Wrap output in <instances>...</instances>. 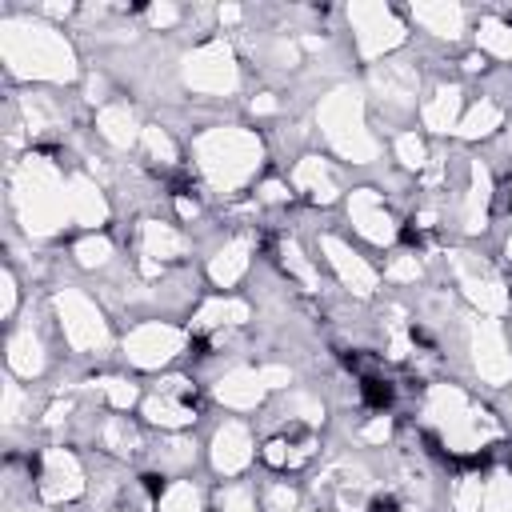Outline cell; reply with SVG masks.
Instances as JSON below:
<instances>
[{
    "label": "cell",
    "instance_id": "18",
    "mask_svg": "<svg viewBox=\"0 0 512 512\" xmlns=\"http://www.w3.org/2000/svg\"><path fill=\"white\" fill-rule=\"evenodd\" d=\"M292 184L296 192H304L312 204H332L340 184H336V172L324 156H300L296 168H292Z\"/></svg>",
    "mask_w": 512,
    "mask_h": 512
},
{
    "label": "cell",
    "instance_id": "48",
    "mask_svg": "<svg viewBox=\"0 0 512 512\" xmlns=\"http://www.w3.org/2000/svg\"><path fill=\"white\" fill-rule=\"evenodd\" d=\"M260 200H268V204H280V200H288V188H284L280 180H268V184L260 188Z\"/></svg>",
    "mask_w": 512,
    "mask_h": 512
},
{
    "label": "cell",
    "instance_id": "4",
    "mask_svg": "<svg viewBox=\"0 0 512 512\" xmlns=\"http://www.w3.org/2000/svg\"><path fill=\"white\" fill-rule=\"evenodd\" d=\"M424 416L436 428L440 444L448 452H460V456L480 452L492 436H500V424L476 400H468V392L456 388V384H432L428 404H424Z\"/></svg>",
    "mask_w": 512,
    "mask_h": 512
},
{
    "label": "cell",
    "instance_id": "20",
    "mask_svg": "<svg viewBox=\"0 0 512 512\" xmlns=\"http://www.w3.org/2000/svg\"><path fill=\"white\" fill-rule=\"evenodd\" d=\"M460 108H464L460 84H440V88L424 100L420 120H424V128H432V132H452V128L460 124Z\"/></svg>",
    "mask_w": 512,
    "mask_h": 512
},
{
    "label": "cell",
    "instance_id": "34",
    "mask_svg": "<svg viewBox=\"0 0 512 512\" xmlns=\"http://www.w3.org/2000/svg\"><path fill=\"white\" fill-rule=\"evenodd\" d=\"M192 460H196V444L188 436H168L164 448L156 452V468L160 472H184Z\"/></svg>",
    "mask_w": 512,
    "mask_h": 512
},
{
    "label": "cell",
    "instance_id": "2",
    "mask_svg": "<svg viewBox=\"0 0 512 512\" xmlns=\"http://www.w3.org/2000/svg\"><path fill=\"white\" fill-rule=\"evenodd\" d=\"M192 152H196L200 176H204L216 192H236V188H244V184L256 176L260 160H264L260 136L248 132V128H240V124H216V128L200 132L196 144H192Z\"/></svg>",
    "mask_w": 512,
    "mask_h": 512
},
{
    "label": "cell",
    "instance_id": "10",
    "mask_svg": "<svg viewBox=\"0 0 512 512\" xmlns=\"http://www.w3.org/2000/svg\"><path fill=\"white\" fill-rule=\"evenodd\" d=\"M452 268H456V284L464 288V296H468L484 316L508 312V284H504V276H500L488 260H480V256H472V252H452Z\"/></svg>",
    "mask_w": 512,
    "mask_h": 512
},
{
    "label": "cell",
    "instance_id": "38",
    "mask_svg": "<svg viewBox=\"0 0 512 512\" xmlns=\"http://www.w3.org/2000/svg\"><path fill=\"white\" fill-rule=\"evenodd\" d=\"M140 140H144V148H148L152 160H160V164H176V144H172V136H168L160 124H148V128L140 132Z\"/></svg>",
    "mask_w": 512,
    "mask_h": 512
},
{
    "label": "cell",
    "instance_id": "5",
    "mask_svg": "<svg viewBox=\"0 0 512 512\" xmlns=\"http://www.w3.org/2000/svg\"><path fill=\"white\" fill-rule=\"evenodd\" d=\"M316 120H320V132L324 140L332 144L336 156L352 160V164H372L380 156V144L376 136L368 132V120H364V100L356 88H332L320 108H316Z\"/></svg>",
    "mask_w": 512,
    "mask_h": 512
},
{
    "label": "cell",
    "instance_id": "11",
    "mask_svg": "<svg viewBox=\"0 0 512 512\" xmlns=\"http://www.w3.org/2000/svg\"><path fill=\"white\" fill-rule=\"evenodd\" d=\"M472 364L484 384L500 388L512 380V352H508V340H504V328L496 324V316L472 320Z\"/></svg>",
    "mask_w": 512,
    "mask_h": 512
},
{
    "label": "cell",
    "instance_id": "31",
    "mask_svg": "<svg viewBox=\"0 0 512 512\" xmlns=\"http://www.w3.org/2000/svg\"><path fill=\"white\" fill-rule=\"evenodd\" d=\"M476 512H512V472H492V476H484Z\"/></svg>",
    "mask_w": 512,
    "mask_h": 512
},
{
    "label": "cell",
    "instance_id": "8",
    "mask_svg": "<svg viewBox=\"0 0 512 512\" xmlns=\"http://www.w3.org/2000/svg\"><path fill=\"white\" fill-rule=\"evenodd\" d=\"M184 344H188V332L184 328H176L168 320H144V324H136L124 336V356H128V364L152 372V368L172 364L184 352Z\"/></svg>",
    "mask_w": 512,
    "mask_h": 512
},
{
    "label": "cell",
    "instance_id": "36",
    "mask_svg": "<svg viewBox=\"0 0 512 512\" xmlns=\"http://www.w3.org/2000/svg\"><path fill=\"white\" fill-rule=\"evenodd\" d=\"M280 256H284V268H288V272H292L308 292H316V288H320V276H316L312 260L300 252V244H296V240H284V244H280Z\"/></svg>",
    "mask_w": 512,
    "mask_h": 512
},
{
    "label": "cell",
    "instance_id": "43",
    "mask_svg": "<svg viewBox=\"0 0 512 512\" xmlns=\"http://www.w3.org/2000/svg\"><path fill=\"white\" fill-rule=\"evenodd\" d=\"M20 408H24L20 384L8 376V380H4V424H20Z\"/></svg>",
    "mask_w": 512,
    "mask_h": 512
},
{
    "label": "cell",
    "instance_id": "13",
    "mask_svg": "<svg viewBox=\"0 0 512 512\" xmlns=\"http://www.w3.org/2000/svg\"><path fill=\"white\" fill-rule=\"evenodd\" d=\"M320 252H324V260H328V268L336 272V280H340L352 296H372V292H376L380 276H376V268H372L352 244H344L340 236L324 232V236H320Z\"/></svg>",
    "mask_w": 512,
    "mask_h": 512
},
{
    "label": "cell",
    "instance_id": "51",
    "mask_svg": "<svg viewBox=\"0 0 512 512\" xmlns=\"http://www.w3.org/2000/svg\"><path fill=\"white\" fill-rule=\"evenodd\" d=\"M504 252H508V260H512V236H508V240H504Z\"/></svg>",
    "mask_w": 512,
    "mask_h": 512
},
{
    "label": "cell",
    "instance_id": "22",
    "mask_svg": "<svg viewBox=\"0 0 512 512\" xmlns=\"http://www.w3.org/2000/svg\"><path fill=\"white\" fill-rule=\"evenodd\" d=\"M140 252H144V260H156V264L160 260H180L188 252V240H184L180 228H172L164 220H148L140 228Z\"/></svg>",
    "mask_w": 512,
    "mask_h": 512
},
{
    "label": "cell",
    "instance_id": "41",
    "mask_svg": "<svg viewBox=\"0 0 512 512\" xmlns=\"http://www.w3.org/2000/svg\"><path fill=\"white\" fill-rule=\"evenodd\" d=\"M384 276H388V280H416V276H420V260H416V252H396V256L388 260Z\"/></svg>",
    "mask_w": 512,
    "mask_h": 512
},
{
    "label": "cell",
    "instance_id": "24",
    "mask_svg": "<svg viewBox=\"0 0 512 512\" xmlns=\"http://www.w3.org/2000/svg\"><path fill=\"white\" fill-rule=\"evenodd\" d=\"M412 16H416V24H420L424 32H432V36H440V40H456V36L464 32V16H468V12H464L460 4L440 0V4H416Z\"/></svg>",
    "mask_w": 512,
    "mask_h": 512
},
{
    "label": "cell",
    "instance_id": "47",
    "mask_svg": "<svg viewBox=\"0 0 512 512\" xmlns=\"http://www.w3.org/2000/svg\"><path fill=\"white\" fill-rule=\"evenodd\" d=\"M260 372H264V384H268V388H288V380H292V372L280 368V364H268V368H260Z\"/></svg>",
    "mask_w": 512,
    "mask_h": 512
},
{
    "label": "cell",
    "instance_id": "39",
    "mask_svg": "<svg viewBox=\"0 0 512 512\" xmlns=\"http://www.w3.org/2000/svg\"><path fill=\"white\" fill-rule=\"evenodd\" d=\"M100 392H104V400H108L112 412H128V408L136 404V384H128V380H120V376L100 380Z\"/></svg>",
    "mask_w": 512,
    "mask_h": 512
},
{
    "label": "cell",
    "instance_id": "50",
    "mask_svg": "<svg viewBox=\"0 0 512 512\" xmlns=\"http://www.w3.org/2000/svg\"><path fill=\"white\" fill-rule=\"evenodd\" d=\"M316 512H356L348 500H340V504H332V508H316Z\"/></svg>",
    "mask_w": 512,
    "mask_h": 512
},
{
    "label": "cell",
    "instance_id": "21",
    "mask_svg": "<svg viewBox=\"0 0 512 512\" xmlns=\"http://www.w3.org/2000/svg\"><path fill=\"white\" fill-rule=\"evenodd\" d=\"M248 260H252V240H248V236L224 240V248H220V252L212 256V264H208L212 284H216V288H232V284L248 272Z\"/></svg>",
    "mask_w": 512,
    "mask_h": 512
},
{
    "label": "cell",
    "instance_id": "44",
    "mask_svg": "<svg viewBox=\"0 0 512 512\" xmlns=\"http://www.w3.org/2000/svg\"><path fill=\"white\" fill-rule=\"evenodd\" d=\"M392 436V420L380 412V416H372L364 428H360V440H368V444H384Z\"/></svg>",
    "mask_w": 512,
    "mask_h": 512
},
{
    "label": "cell",
    "instance_id": "7",
    "mask_svg": "<svg viewBox=\"0 0 512 512\" xmlns=\"http://www.w3.org/2000/svg\"><path fill=\"white\" fill-rule=\"evenodd\" d=\"M184 84L200 96H232L240 84L236 56L224 40H204L184 56Z\"/></svg>",
    "mask_w": 512,
    "mask_h": 512
},
{
    "label": "cell",
    "instance_id": "14",
    "mask_svg": "<svg viewBox=\"0 0 512 512\" xmlns=\"http://www.w3.org/2000/svg\"><path fill=\"white\" fill-rule=\"evenodd\" d=\"M348 220L372 244H392L396 240V220H392V212H388V204L376 188H356L348 196Z\"/></svg>",
    "mask_w": 512,
    "mask_h": 512
},
{
    "label": "cell",
    "instance_id": "52",
    "mask_svg": "<svg viewBox=\"0 0 512 512\" xmlns=\"http://www.w3.org/2000/svg\"><path fill=\"white\" fill-rule=\"evenodd\" d=\"M12 512H44V508H12Z\"/></svg>",
    "mask_w": 512,
    "mask_h": 512
},
{
    "label": "cell",
    "instance_id": "37",
    "mask_svg": "<svg viewBox=\"0 0 512 512\" xmlns=\"http://www.w3.org/2000/svg\"><path fill=\"white\" fill-rule=\"evenodd\" d=\"M216 508L220 512H256V492L248 484H224L216 492Z\"/></svg>",
    "mask_w": 512,
    "mask_h": 512
},
{
    "label": "cell",
    "instance_id": "32",
    "mask_svg": "<svg viewBox=\"0 0 512 512\" xmlns=\"http://www.w3.org/2000/svg\"><path fill=\"white\" fill-rule=\"evenodd\" d=\"M476 44H480V52H488L496 60H512V24H504V20H480Z\"/></svg>",
    "mask_w": 512,
    "mask_h": 512
},
{
    "label": "cell",
    "instance_id": "29",
    "mask_svg": "<svg viewBox=\"0 0 512 512\" xmlns=\"http://www.w3.org/2000/svg\"><path fill=\"white\" fill-rule=\"evenodd\" d=\"M144 420L156 424V428H172V432H176V428H184V424L196 420V408H192L188 400H176V396L156 392V396L144 400Z\"/></svg>",
    "mask_w": 512,
    "mask_h": 512
},
{
    "label": "cell",
    "instance_id": "15",
    "mask_svg": "<svg viewBox=\"0 0 512 512\" xmlns=\"http://www.w3.org/2000/svg\"><path fill=\"white\" fill-rule=\"evenodd\" d=\"M208 456H212V468L224 472V476L244 472V468L252 464V456H256V444H252L248 424H240V420H224V424L212 432V448H208Z\"/></svg>",
    "mask_w": 512,
    "mask_h": 512
},
{
    "label": "cell",
    "instance_id": "35",
    "mask_svg": "<svg viewBox=\"0 0 512 512\" xmlns=\"http://www.w3.org/2000/svg\"><path fill=\"white\" fill-rule=\"evenodd\" d=\"M72 256H76V264H80V268H104V264L112 260V240H108V236H100V232H92V236L76 240Z\"/></svg>",
    "mask_w": 512,
    "mask_h": 512
},
{
    "label": "cell",
    "instance_id": "30",
    "mask_svg": "<svg viewBox=\"0 0 512 512\" xmlns=\"http://www.w3.org/2000/svg\"><path fill=\"white\" fill-rule=\"evenodd\" d=\"M100 444H104L108 452H116V456H132L136 448H144L140 428H136L128 416H120V412L104 420V428H100Z\"/></svg>",
    "mask_w": 512,
    "mask_h": 512
},
{
    "label": "cell",
    "instance_id": "45",
    "mask_svg": "<svg viewBox=\"0 0 512 512\" xmlns=\"http://www.w3.org/2000/svg\"><path fill=\"white\" fill-rule=\"evenodd\" d=\"M148 24H152V28H176V24H180V8L156 4V8H148Z\"/></svg>",
    "mask_w": 512,
    "mask_h": 512
},
{
    "label": "cell",
    "instance_id": "25",
    "mask_svg": "<svg viewBox=\"0 0 512 512\" xmlns=\"http://www.w3.org/2000/svg\"><path fill=\"white\" fill-rule=\"evenodd\" d=\"M488 204H492V176H488V168L476 160V164L468 168V192H464V228H468V232H480V228H484Z\"/></svg>",
    "mask_w": 512,
    "mask_h": 512
},
{
    "label": "cell",
    "instance_id": "9",
    "mask_svg": "<svg viewBox=\"0 0 512 512\" xmlns=\"http://www.w3.org/2000/svg\"><path fill=\"white\" fill-rule=\"evenodd\" d=\"M348 20H352V36H356V56L360 60H376V56H384V52L404 44V24L388 4H352Z\"/></svg>",
    "mask_w": 512,
    "mask_h": 512
},
{
    "label": "cell",
    "instance_id": "12",
    "mask_svg": "<svg viewBox=\"0 0 512 512\" xmlns=\"http://www.w3.org/2000/svg\"><path fill=\"white\" fill-rule=\"evenodd\" d=\"M36 488L48 504H68L76 496H84V468L76 460V452L68 448H44L40 456V472H36Z\"/></svg>",
    "mask_w": 512,
    "mask_h": 512
},
{
    "label": "cell",
    "instance_id": "28",
    "mask_svg": "<svg viewBox=\"0 0 512 512\" xmlns=\"http://www.w3.org/2000/svg\"><path fill=\"white\" fill-rule=\"evenodd\" d=\"M500 124H504V108H500L492 96H480V100L460 116L456 132H460L464 140H484V136H492Z\"/></svg>",
    "mask_w": 512,
    "mask_h": 512
},
{
    "label": "cell",
    "instance_id": "46",
    "mask_svg": "<svg viewBox=\"0 0 512 512\" xmlns=\"http://www.w3.org/2000/svg\"><path fill=\"white\" fill-rule=\"evenodd\" d=\"M264 460H268L272 468H288V440H284V436L268 440V444H264Z\"/></svg>",
    "mask_w": 512,
    "mask_h": 512
},
{
    "label": "cell",
    "instance_id": "1",
    "mask_svg": "<svg viewBox=\"0 0 512 512\" xmlns=\"http://www.w3.org/2000/svg\"><path fill=\"white\" fill-rule=\"evenodd\" d=\"M0 56L8 72L20 80L64 84L76 76V52L64 40V32L32 16H12L0 24Z\"/></svg>",
    "mask_w": 512,
    "mask_h": 512
},
{
    "label": "cell",
    "instance_id": "6",
    "mask_svg": "<svg viewBox=\"0 0 512 512\" xmlns=\"http://www.w3.org/2000/svg\"><path fill=\"white\" fill-rule=\"evenodd\" d=\"M56 320H60L64 344L72 352H104L108 348V320L100 316L96 300L84 296L80 288L56 292Z\"/></svg>",
    "mask_w": 512,
    "mask_h": 512
},
{
    "label": "cell",
    "instance_id": "26",
    "mask_svg": "<svg viewBox=\"0 0 512 512\" xmlns=\"http://www.w3.org/2000/svg\"><path fill=\"white\" fill-rule=\"evenodd\" d=\"M44 344H40V336L32 332V324L28 328H20V332H12V340H8V368L16 372V376H24V380H32V376H40L44 372Z\"/></svg>",
    "mask_w": 512,
    "mask_h": 512
},
{
    "label": "cell",
    "instance_id": "40",
    "mask_svg": "<svg viewBox=\"0 0 512 512\" xmlns=\"http://www.w3.org/2000/svg\"><path fill=\"white\" fill-rule=\"evenodd\" d=\"M396 156H400L404 168H424L428 148H424V140H420L416 132H400V136H396Z\"/></svg>",
    "mask_w": 512,
    "mask_h": 512
},
{
    "label": "cell",
    "instance_id": "16",
    "mask_svg": "<svg viewBox=\"0 0 512 512\" xmlns=\"http://www.w3.org/2000/svg\"><path fill=\"white\" fill-rule=\"evenodd\" d=\"M372 92L380 96V104H384L388 112L412 108V104H416V68H412V64H400V60L380 64V68L372 72Z\"/></svg>",
    "mask_w": 512,
    "mask_h": 512
},
{
    "label": "cell",
    "instance_id": "17",
    "mask_svg": "<svg viewBox=\"0 0 512 512\" xmlns=\"http://www.w3.org/2000/svg\"><path fill=\"white\" fill-rule=\"evenodd\" d=\"M264 392H268V384H264L260 368H232L216 380V400L228 408H240V412L256 408L264 400Z\"/></svg>",
    "mask_w": 512,
    "mask_h": 512
},
{
    "label": "cell",
    "instance_id": "3",
    "mask_svg": "<svg viewBox=\"0 0 512 512\" xmlns=\"http://www.w3.org/2000/svg\"><path fill=\"white\" fill-rule=\"evenodd\" d=\"M12 204L32 236H52L68 220V180L44 156H24L12 176ZM72 224V220H68Z\"/></svg>",
    "mask_w": 512,
    "mask_h": 512
},
{
    "label": "cell",
    "instance_id": "49",
    "mask_svg": "<svg viewBox=\"0 0 512 512\" xmlns=\"http://www.w3.org/2000/svg\"><path fill=\"white\" fill-rule=\"evenodd\" d=\"M12 308H16V276H12V268L4 272V316H12Z\"/></svg>",
    "mask_w": 512,
    "mask_h": 512
},
{
    "label": "cell",
    "instance_id": "19",
    "mask_svg": "<svg viewBox=\"0 0 512 512\" xmlns=\"http://www.w3.org/2000/svg\"><path fill=\"white\" fill-rule=\"evenodd\" d=\"M68 220L80 224V228H100L108 220V200L88 176L68 180Z\"/></svg>",
    "mask_w": 512,
    "mask_h": 512
},
{
    "label": "cell",
    "instance_id": "23",
    "mask_svg": "<svg viewBox=\"0 0 512 512\" xmlns=\"http://www.w3.org/2000/svg\"><path fill=\"white\" fill-rule=\"evenodd\" d=\"M244 320H248V304L244 300H236V296H212V300H204L196 308L192 328H200V332H224V328H236Z\"/></svg>",
    "mask_w": 512,
    "mask_h": 512
},
{
    "label": "cell",
    "instance_id": "27",
    "mask_svg": "<svg viewBox=\"0 0 512 512\" xmlns=\"http://www.w3.org/2000/svg\"><path fill=\"white\" fill-rule=\"evenodd\" d=\"M96 128H100V136L108 140V144H116V148H128V144H136V116H132V108L124 104V100H116V104H104L100 112H96Z\"/></svg>",
    "mask_w": 512,
    "mask_h": 512
},
{
    "label": "cell",
    "instance_id": "33",
    "mask_svg": "<svg viewBox=\"0 0 512 512\" xmlns=\"http://www.w3.org/2000/svg\"><path fill=\"white\" fill-rule=\"evenodd\" d=\"M156 512H204V500H200V488L192 480H172L164 492H160V504Z\"/></svg>",
    "mask_w": 512,
    "mask_h": 512
},
{
    "label": "cell",
    "instance_id": "42",
    "mask_svg": "<svg viewBox=\"0 0 512 512\" xmlns=\"http://www.w3.org/2000/svg\"><path fill=\"white\" fill-rule=\"evenodd\" d=\"M264 508H268V512H292V508H296V492H292L288 484H272V488L264 492Z\"/></svg>",
    "mask_w": 512,
    "mask_h": 512
}]
</instances>
